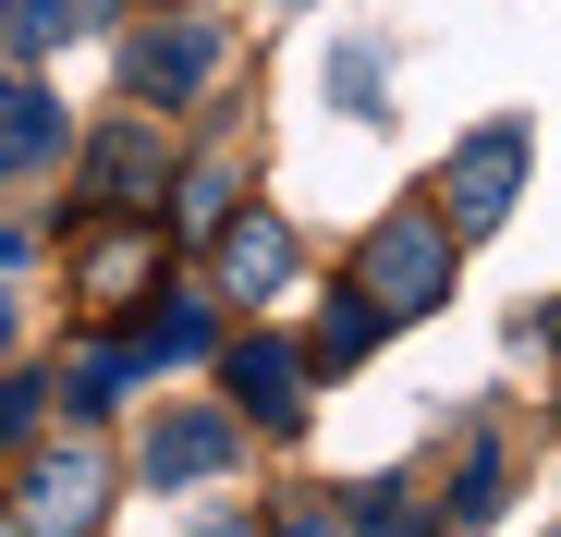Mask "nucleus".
<instances>
[{
    "instance_id": "obj_1",
    "label": "nucleus",
    "mask_w": 561,
    "mask_h": 537,
    "mask_svg": "<svg viewBox=\"0 0 561 537\" xmlns=\"http://www.w3.org/2000/svg\"><path fill=\"white\" fill-rule=\"evenodd\" d=\"M451 244H463V232H451L439 208H391L379 232L354 244V282L379 294L391 318H427V306H451Z\"/></svg>"
},
{
    "instance_id": "obj_2",
    "label": "nucleus",
    "mask_w": 561,
    "mask_h": 537,
    "mask_svg": "<svg viewBox=\"0 0 561 537\" xmlns=\"http://www.w3.org/2000/svg\"><path fill=\"white\" fill-rule=\"evenodd\" d=\"M513 196H525V123L501 111V123H477V135L439 159V220L451 232H501Z\"/></svg>"
},
{
    "instance_id": "obj_3",
    "label": "nucleus",
    "mask_w": 561,
    "mask_h": 537,
    "mask_svg": "<svg viewBox=\"0 0 561 537\" xmlns=\"http://www.w3.org/2000/svg\"><path fill=\"white\" fill-rule=\"evenodd\" d=\"M99 513H111V453L99 439H61V453H37L25 465V501H13V537H99Z\"/></svg>"
},
{
    "instance_id": "obj_4",
    "label": "nucleus",
    "mask_w": 561,
    "mask_h": 537,
    "mask_svg": "<svg viewBox=\"0 0 561 537\" xmlns=\"http://www.w3.org/2000/svg\"><path fill=\"white\" fill-rule=\"evenodd\" d=\"M159 171H171V147H159V123L135 111V123H111L99 147H85L73 208H85V220H159Z\"/></svg>"
},
{
    "instance_id": "obj_5",
    "label": "nucleus",
    "mask_w": 561,
    "mask_h": 537,
    "mask_svg": "<svg viewBox=\"0 0 561 537\" xmlns=\"http://www.w3.org/2000/svg\"><path fill=\"white\" fill-rule=\"evenodd\" d=\"M220 49H232V37H220L208 13H171V25H147V37L123 49V85H135L147 111H183V99L220 73Z\"/></svg>"
},
{
    "instance_id": "obj_6",
    "label": "nucleus",
    "mask_w": 561,
    "mask_h": 537,
    "mask_svg": "<svg viewBox=\"0 0 561 537\" xmlns=\"http://www.w3.org/2000/svg\"><path fill=\"white\" fill-rule=\"evenodd\" d=\"M232 453H244V427H232L220 403H183V415H159V439H147V489H208V477H232Z\"/></svg>"
},
{
    "instance_id": "obj_7",
    "label": "nucleus",
    "mask_w": 561,
    "mask_h": 537,
    "mask_svg": "<svg viewBox=\"0 0 561 537\" xmlns=\"http://www.w3.org/2000/svg\"><path fill=\"white\" fill-rule=\"evenodd\" d=\"M220 379H232V403H256V427H306V354L294 342H232L220 354Z\"/></svg>"
},
{
    "instance_id": "obj_8",
    "label": "nucleus",
    "mask_w": 561,
    "mask_h": 537,
    "mask_svg": "<svg viewBox=\"0 0 561 537\" xmlns=\"http://www.w3.org/2000/svg\"><path fill=\"white\" fill-rule=\"evenodd\" d=\"M280 282H294V220L232 208V220H220V294H232V306H256V294H280Z\"/></svg>"
},
{
    "instance_id": "obj_9",
    "label": "nucleus",
    "mask_w": 561,
    "mask_h": 537,
    "mask_svg": "<svg viewBox=\"0 0 561 537\" xmlns=\"http://www.w3.org/2000/svg\"><path fill=\"white\" fill-rule=\"evenodd\" d=\"M61 159V99H37V85H0V184H25V171Z\"/></svg>"
},
{
    "instance_id": "obj_10",
    "label": "nucleus",
    "mask_w": 561,
    "mask_h": 537,
    "mask_svg": "<svg viewBox=\"0 0 561 537\" xmlns=\"http://www.w3.org/2000/svg\"><path fill=\"white\" fill-rule=\"evenodd\" d=\"M147 268H159V220H111L99 244H85V294H99V306H123Z\"/></svg>"
},
{
    "instance_id": "obj_11",
    "label": "nucleus",
    "mask_w": 561,
    "mask_h": 537,
    "mask_svg": "<svg viewBox=\"0 0 561 537\" xmlns=\"http://www.w3.org/2000/svg\"><path fill=\"white\" fill-rule=\"evenodd\" d=\"M391 330H403V318H391L379 294H366V282H342V306L318 318V367H354V354H379Z\"/></svg>"
},
{
    "instance_id": "obj_12",
    "label": "nucleus",
    "mask_w": 561,
    "mask_h": 537,
    "mask_svg": "<svg viewBox=\"0 0 561 537\" xmlns=\"http://www.w3.org/2000/svg\"><path fill=\"white\" fill-rule=\"evenodd\" d=\"M135 367H183V354H208V294H159V318L123 342Z\"/></svg>"
},
{
    "instance_id": "obj_13",
    "label": "nucleus",
    "mask_w": 561,
    "mask_h": 537,
    "mask_svg": "<svg viewBox=\"0 0 561 537\" xmlns=\"http://www.w3.org/2000/svg\"><path fill=\"white\" fill-rule=\"evenodd\" d=\"M232 196H244V171H232V159H196V171H183V208H171V232H196V244H220Z\"/></svg>"
},
{
    "instance_id": "obj_14",
    "label": "nucleus",
    "mask_w": 561,
    "mask_h": 537,
    "mask_svg": "<svg viewBox=\"0 0 561 537\" xmlns=\"http://www.w3.org/2000/svg\"><path fill=\"white\" fill-rule=\"evenodd\" d=\"M123 379H135V354H123V342H85L73 367H61V403H73V415H99V403H111Z\"/></svg>"
},
{
    "instance_id": "obj_15",
    "label": "nucleus",
    "mask_w": 561,
    "mask_h": 537,
    "mask_svg": "<svg viewBox=\"0 0 561 537\" xmlns=\"http://www.w3.org/2000/svg\"><path fill=\"white\" fill-rule=\"evenodd\" d=\"M342 513H354V537H415V525H427L403 477H379V489H342Z\"/></svg>"
},
{
    "instance_id": "obj_16",
    "label": "nucleus",
    "mask_w": 561,
    "mask_h": 537,
    "mask_svg": "<svg viewBox=\"0 0 561 537\" xmlns=\"http://www.w3.org/2000/svg\"><path fill=\"white\" fill-rule=\"evenodd\" d=\"M268 537H354V513H342V489H294L268 513Z\"/></svg>"
},
{
    "instance_id": "obj_17",
    "label": "nucleus",
    "mask_w": 561,
    "mask_h": 537,
    "mask_svg": "<svg viewBox=\"0 0 561 537\" xmlns=\"http://www.w3.org/2000/svg\"><path fill=\"white\" fill-rule=\"evenodd\" d=\"M330 99H342L354 123H379V49H342V61H330Z\"/></svg>"
},
{
    "instance_id": "obj_18",
    "label": "nucleus",
    "mask_w": 561,
    "mask_h": 537,
    "mask_svg": "<svg viewBox=\"0 0 561 537\" xmlns=\"http://www.w3.org/2000/svg\"><path fill=\"white\" fill-rule=\"evenodd\" d=\"M73 25H85V0H13V49H49Z\"/></svg>"
},
{
    "instance_id": "obj_19",
    "label": "nucleus",
    "mask_w": 561,
    "mask_h": 537,
    "mask_svg": "<svg viewBox=\"0 0 561 537\" xmlns=\"http://www.w3.org/2000/svg\"><path fill=\"white\" fill-rule=\"evenodd\" d=\"M501 501V439H477V453H463V489H451V513H489Z\"/></svg>"
},
{
    "instance_id": "obj_20",
    "label": "nucleus",
    "mask_w": 561,
    "mask_h": 537,
    "mask_svg": "<svg viewBox=\"0 0 561 537\" xmlns=\"http://www.w3.org/2000/svg\"><path fill=\"white\" fill-rule=\"evenodd\" d=\"M37 403H49V379H0V427H37Z\"/></svg>"
},
{
    "instance_id": "obj_21",
    "label": "nucleus",
    "mask_w": 561,
    "mask_h": 537,
    "mask_svg": "<svg viewBox=\"0 0 561 537\" xmlns=\"http://www.w3.org/2000/svg\"><path fill=\"white\" fill-rule=\"evenodd\" d=\"M196 537H268V525H256V513H220V525H196Z\"/></svg>"
},
{
    "instance_id": "obj_22",
    "label": "nucleus",
    "mask_w": 561,
    "mask_h": 537,
    "mask_svg": "<svg viewBox=\"0 0 561 537\" xmlns=\"http://www.w3.org/2000/svg\"><path fill=\"white\" fill-rule=\"evenodd\" d=\"M256 13H306V0H256Z\"/></svg>"
},
{
    "instance_id": "obj_23",
    "label": "nucleus",
    "mask_w": 561,
    "mask_h": 537,
    "mask_svg": "<svg viewBox=\"0 0 561 537\" xmlns=\"http://www.w3.org/2000/svg\"><path fill=\"white\" fill-rule=\"evenodd\" d=\"M0 354H13V306H0Z\"/></svg>"
},
{
    "instance_id": "obj_24",
    "label": "nucleus",
    "mask_w": 561,
    "mask_h": 537,
    "mask_svg": "<svg viewBox=\"0 0 561 537\" xmlns=\"http://www.w3.org/2000/svg\"><path fill=\"white\" fill-rule=\"evenodd\" d=\"M13 256H25V244H13V232H0V268H13Z\"/></svg>"
}]
</instances>
